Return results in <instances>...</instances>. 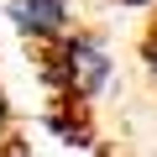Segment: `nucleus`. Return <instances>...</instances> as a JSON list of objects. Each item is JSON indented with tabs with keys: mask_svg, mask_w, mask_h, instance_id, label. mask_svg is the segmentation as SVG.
Returning <instances> with one entry per match:
<instances>
[{
	"mask_svg": "<svg viewBox=\"0 0 157 157\" xmlns=\"http://www.w3.org/2000/svg\"><path fill=\"white\" fill-rule=\"evenodd\" d=\"M47 73H52V84H58L68 100L89 105V100H100V94L110 89V52H105V42H100L94 32H68V37L52 47Z\"/></svg>",
	"mask_w": 157,
	"mask_h": 157,
	"instance_id": "nucleus-1",
	"label": "nucleus"
},
{
	"mask_svg": "<svg viewBox=\"0 0 157 157\" xmlns=\"http://www.w3.org/2000/svg\"><path fill=\"white\" fill-rule=\"evenodd\" d=\"M6 16L16 21V32L21 37H32V42H63L68 37V0H11L6 6Z\"/></svg>",
	"mask_w": 157,
	"mask_h": 157,
	"instance_id": "nucleus-2",
	"label": "nucleus"
},
{
	"mask_svg": "<svg viewBox=\"0 0 157 157\" xmlns=\"http://www.w3.org/2000/svg\"><path fill=\"white\" fill-rule=\"evenodd\" d=\"M141 58H147V68H152V78H157V26L147 32V47H141Z\"/></svg>",
	"mask_w": 157,
	"mask_h": 157,
	"instance_id": "nucleus-3",
	"label": "nucleus"
},
{
	"mask_svg": "<svg viewBox=\"0 0 157 157\" xmlns=\"http://www.w3.org/2000/svg\"><path fill=\"white\" fill-rule=\"evenodd\" d=\"M11 136V100H6V89H0V141Z\"/></svg>",
	"mask_w": 157,
	"mask_h": 157,
	"instance_id": "nucleus-4",
	"label": "nucleus"
},
{
	"mask_svg": "<svg viewBox=\"0 0 157 157\" xmlns=\"http://www.w3.org/2000/svg\"><path fill=\"white\" fill-rule=\"evenodd\" d=\"M121 6H131V11H152L157 0H121Z\"/></svg>",
	"mask_w": 157,
	"mask_h": 157,
	"instance_id": "nucleus-5",
	"label": "nucleus"
}]
</instances>
